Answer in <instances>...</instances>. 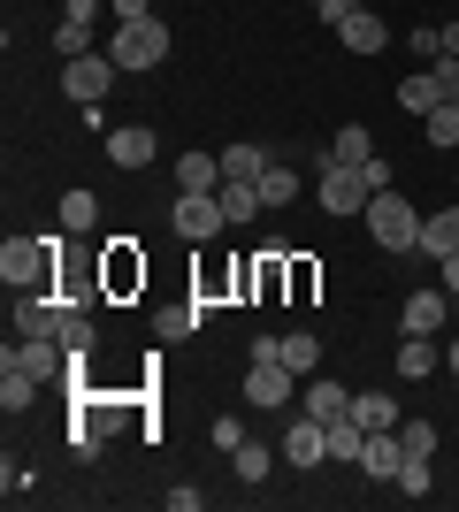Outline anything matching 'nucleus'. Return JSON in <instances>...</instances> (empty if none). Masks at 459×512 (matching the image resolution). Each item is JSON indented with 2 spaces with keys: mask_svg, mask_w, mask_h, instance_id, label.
<instances>
[{
  "mask_svg": "<svg viewBox=\"0 0 459 512\" xmlns=\"http://www.w3.org/2000/svg\"><path fill=\"white\" fill-rule=\"evenodd\" d=\"M360 444H368V428L352 421V413H345V421H329V459H337V467H360Z\"/></svg>",
  "mask_w": 459,
  "mask_h": 512,
  "instance_id": "nucleus-24",
  "label": "nucleus"
},
{
  "mask_svg": "<svg viewBox=\"0 0 459 512\" xmlns=\"http://www.w3.org/2000/svg\"><path fill=\"white\" fill-rule=\"evenodd\" d=\"M421 138H429L437 153H452V146H459V107H452V100L429 107V115H421Z\"/></svg>",
  "mask_w": 459,
  "mask_h": 512,
  "instance_id": "nucleus-25",
  "label": "nucleus"
},
{
  "mask_svg": "<svg viewBox=\"0 0 459 512\" xmlns=\"http://www.w3.org/2000/svg\"><path fill=\"white\" fill-rule=\"evenodd\" d=\"M153 153H161V138H153L146 123H115L108 130V161H115V169H146Z\"/></svg>",
  "mask_w": 459,
  "mask_h": 512,
  "instance_id": "nucleus-11",
  "label": "nucleus"
},
{
  "mask_svg": "<svg viewBox=\"0 0 459 512\" xmlns=\"http://www.w3.org/2000/svg\"><path fill=\"white\" fill-rule=\"evenodd\" d=\"M46 245L54 237H8L0 245V283L8 291H46Z\"/></svg>",
  "mask_w": 459,
  "mask_h": 512,
  "instance_id": "nucleus-3",
  "label": "nucleus"
},
{
  "mask_svg": "<svg viewBox=\"0 0 459 512\" xmlns=\"http://www.w3.org/2000/svg\"><path fill=\"white\" fill-rule=\"evenodd\" d=\"M444 291L459 299V253H444Z\"/></svg>",
  "mask_w": 459,
  "mask_h": 512,
  "instance_id": "nucleus-41",
  "label": "nucleus"
},
{
  "mask_svg": "<svg viewBox=\"0 0 459 512\" xmlns=\"http://www.w3.org/2000/svg\"><path fill=\"white\" fill-rule=\"evenodd\" d=\"M62 321H69V306L54 299V291H23L16 299V329L23 337H62Z\"/></svg>",
  "mask_w": 459,
  "mask_h": 512,
  "instance_id": "nucleus-10",
  "label": "nucleus"
},
{
  "mask_svg": "<svg viewBox=\"0 0 459 512\" xmlns=\"http://www.w3.org/2000/svg\"><path fill=\"white\" fill-rule=\"evenodd\" d=\"M398 375H406V383H429V375H437V337H406L398 344Z\"/></svg>",
  "mask_w": 459,
  "mask_h": 512,
  "instance_id": "nucleus-19",
  "label": "nucleus"
},
{
  "mask_svg": "<svg viewBox=\"0 0 459 512\" xmlns=\"http://www.w3.org/2000/svg\"><path fill=\"white\" fill-rule=\"evenodd\" d=\"M337 39H345V54H383V39H391V23L375 16V8H352V16L337 23Z\"/></svg>",
  "mask_w": 459,
  "mask_h": 512,
  "instance_id": "nucleus-13",
  "label": "nucleus"
},
{
  "mask_svg": "<svg viewBox=\"0 0 459 512\" xmlns=\"http://www.w3.org/2000/svg\"><path fill=\"white\" fill-rule=\"evenodd\" d=\"M115 77H123V69H115L108 54H77V62H62V92H69L77 107H100Z\"/></svg>",
  "mask_w": 459,
  "mask_h": 512,
  "instance_id": "nucleus-5",
  "label": "nucleus"
},
{
  "mask_svg": "<svg viewBox=\"0 0 459 512\" xmlns=\"http://www.w3.org/2000/svg\"><path fill=\"white\" fill-rule=\"evenodd\" d=\"M368 176L360 169H345V161H322V207L329 214H368Z\"/></svg>",
  "mask_w": 459,
  "mask_h": 512,
  "instance_id": "nucleus-7",
  "label": "nucleus"
},
{
  "mask_svg": "<svg viewBox=\"0 0 459 512\" xmlns=\"http://www.w3.org/2000/svg\"><path fill=\"white\" fill-rule=\"evenodd\" d=\"M54 54H62V62L92 54V23H69V16H62V31H54Z\"/></svg>",
  "mask_w": 459,
  "mask_h": 512,
  "instance_id": "nucleus-32",
  "label": "nucleus"
},
{
  "mask_svg": "<svg viewBox=\"0 0 459 512\" xmlns=\"http://www.w3.org/2000/svg\"><path fill=\"white\" fill-rule=\"evenodd\" d=\"M62 352H69V367H85L92 360V321L69 306V321H62Z\"/></svg>",
  "mask_w": 459,
  "mask_h": 512,
  "instance_id": "nucleus-30",
  "label": "nucleus"
},
{
  "mask_svg": "<svg viewBox=\"0 0 459 512\" xmlns=\"http://www.w3.org/2000/svg\"><path fill=\"white\" fill-rule=\"evenodd\" d=\"M108 62H115V69H131V77L161 69V62H169V23H161V16L115 23V39H108Z\"/></svg>",
  "mask_w": 459,
  "mask_h": 512,
  "instance_id": "nucleus-1",
  "label": "nucleus"
},
{
  "mask_svg": "<svg viewBox=\"0 0 459 512\" xmlns=\"http://www.w3.org/2000/svg\"><path fill=\"white\" fill-rule=\"evenodd\" d=\"M92 222H100V199H92L85 184H77V192H62V230H69V237H85Z\"/></svg>",
  "mask_w": 459,
  "mask_h": 512,
  "instance_id": "nucleus-26",
  "label": "nucleus"
},
{
  "mask_svg": "<svg viewBox=\"0 0 459 512\" xmlns=\"http://www.w3.org/2000/svg\"><path fill=\"white\" fill-rule=\"evenodd\" d=\"M215 199H222V214H230V230H238V222H253V214L268 207L261 184H215Z\"/></svg>",
  "mask_w": 459,
  "mask_h": 512,
  "instance_id": "nucleus-21",
  "label": "nucleus"
},
{
  "mask_svg": "<svg viewBox=\"0 0 459 512\" xmlns=\"http://www.w3.org/2000/svg\"><path fill=\"white\" fill-rule=\"evenodd\" d=\"M291 390H299V375H291L284 360H253V367H245V398H253L261 413H284Z\"/></svg>",
  "mask_w": 459,
  "mask_h": 512,
  "instance_id": "nucleus-6",
  "label": "nucleus"
},
{
  "mask_svg": "<svg viewBox=\"0 0 459 512\" xmlns=\"http://www.w3.org/2000/svg\"><path fill=\"white\" fill-rule=\"evenodd\" d=\"M31 398H39V375H23V367L8 360V375H0V406H8V413H23Z\"/></svg>",
  "mask_w": 459,
  "mask_h": 512,
  "instance_id": "nucleus-28",
  "label": "nucleus"
},
{
  "mask_svg": "<svg viewBox=\"0 0 459 512\" xmlns=\"http://www.w3.org/2000/svg\"><path fill=\"white\" fill-rule=\"evenodd\" d=\"M421 253H459V207H437V214H421Z\"/></svg>",
  "mask_w": 459,
  "mask_h": 512,
  "instance_id": "nucleus-15",
  "label": "nucleus"
},
{
  "mask_svg": "<svg viewBox=\"0 0 459 512\" xmlns=\"http://www.w3.org/2000/svg\"><path fill=\"white\" fill-rule=\"evenodd\" d=\"M398 467H406V436H398V428H368V444H360V474L398 482Z\"/></svg>",
  "mask_w": 459,
  "mask_h": 512,
  "instance_id": "nucleus-9",
  "label": "nucleus"
},
{
  "mask_svg": "<svg viewBox=\"0 0 459 512\" xmlns=\"http://www.w3.org/2000/svg\"><path fill=\"white\" fill-rule=\"evenodd\" d=\"M429 69H437V85H444V100L459 107V62H452V54H444V62H429Z\"/></svg>",
  "mask_w": 459,
  "mask_h": 512,
  "instance_id": "nucleus-39",
  "label": "nucleus"
},
{
  "mask_svg": "<svg viewBox=\"0 0 459 512\" xmlns=\"http://www.w3.org/2000/svg\"><path fill=\"white\" fill-rule=\"evenodd\" d=\"M352 8H368V0H314V16H322V23H329V31H337V23H345V16H352Z\"/></svg>",
  "mask_w": 459,
  "mask_h": 512,
  "instance_id": "nucleus-36",
  "label": "nucleus"
},
{
  "mask_svg": "<svg viewBox=\"0 0 459 512\" xmlns=\"http://www.w3.org/2000/svg\"><path fill=\"white\" fill-rule=\"evenodd\" d=\"M444 54H452V62H459V23H444Z\"/></svg>",
  "mask_w": 459,
  "mask_h": 512,
  "instance_id": "nucleus-42",
  "label": "nucleus"
},
{
  "mask_svg": "<svg viewBox=\"0 0 459 512\" xmlns=\"http://www.w3.org/2000/svg\"><path fill=\"white\" fill-rule=\"evenodd\" d=\"M69 451H77V459H92V451H100V428L77 421V428H69Z\"/></svg>",
  "mask_w": 459,
  "mask_h": 512,
  "instance_id": "nucleus-38",
  "label": "nucleus"
},
{
  "mask_svg": "<svg viewBox=\"0 0 459 512\" xmlns=\"http://www.w3.org/2000/svg\"><path fill=\"white\" fill-rule=\"evenodd\" d=\"M284 367L291 375H322V337H314V329H291L284 337Z\"/></svg>",
  "mask_w": 459,
  "mask_h": 512,
  "instance_id": "nucleus-22",
  "label": "nucleus"
},
{
  "mask_svg": "<svg viewBox=\"0 0 459 512\" xmlns=\"http://www.w3.org/2000/svg\"><path fill=\"white\" fill-rule=\"evenodd\" d=\"M444 314H452V299H444V291H414V299L398 306V329H406V337H437Z\"/></svg>",
  "mask_w": 459,
  "mask_h": 512,
  "instance_id": "nucleus-12",
  "label": "nucleus"
},
{
  "mask_svg": "<svg viewBox=\"0 0 459 512\" xmlns=\"http://www.w3.org/2000/svg\"><path fill=\"white\" fill-rule=\"evenodd\" d=\"M360 176H368V192H391V161H383V153H368V161H360Z\"/></svg>",
  "mask_w": 459,
  "mask_h": 512,
  "instance_id": "nucleus-37",
  "label": "nucleus"
},
{
  "mask_svg": "<svg viewBox=\"0 0 459 512\" xmlns=\"http://www.w3.org/2000/svg\"><path fill=\"white\" fill-rule=\"evenodd\" d=\"M452 314H459V299H452Z\"/></svg>",
  "mask_w": 459,
  "mask_h": 512,
  "instance_id": "nucleus-44",
  "label": "nucleus"
},
{
  "mask_svg": "<svg viewBox=\"0 0 459 512\" xmlns=\"http://www.w3.org/2000/svg\"><path fill=\"white\" fill-rule=\"evenodd\" d=\"M276 451H284V467H322V459H329V421L299 413V421L284 428V444H276Z\"/></svg>",
  "mask_w": 459,
  "mask_h": 512,
  "instance_id": "nucleus-8",
  "label": "nucleus"
},
{
  "mask_svg": "<svg viewBox=\"0 0 459 512\" xmlns=\"http://www.w3.org/2000/svg\"><path fill=\"white\" fill-rule=\"evenodd\" d=\"M398 107H406V115H429V107H444V85H437V69H414V77L398 85Z\"/></svg>",
  "mask_w": 459,
  "mask_h": 512,
  "instance_id": "nucleus-18",
  "label": "nucleus"
},
{
  "mask_svg": "<svg viewBox=\"0 0 459 512\" xmlns=\"http://www.w3.org/2000/svg\"><path fill=\"white\" fill-rule=\"evenodd\" d=\"M268 169H276V161H268L261 146H230L222 153V184H261Z\"/></svg>",
  "mask_w": 459,
  "mask_h": 512,
  "instance_id": "nucleus-17",
  "label": "nucleus"
},
{
  "mask_svg": "<svg viewBox=\"0 0 459 512\" xmlns=\"http://www.w3.org/2000/svg\"><path fill=\"white\" fill-rule=\"evenodd\" d=\"M207 314H215L207 299H192V306H161V314H153V329H161V337H184V329H192V321H207Z\"/></svg>",
  "mask_w": 459,
  "mask_h": 512,
  "instance_id": "nucleus-29",
  "label": "nucleus"
},
{
  "mask_svg": "<svg viewBox=\"0 0 459 512\" xmlns=\"http://www.w3.org/2000/svg\"><path fill=\"white\" fill-rule=\"evenodd\" d=\"M108 8H115V16H123V23H138V16H153V0H108Z\"/></svg>",
  "mask_w": 459,
  "mask_h": 512,
  "instance_id": "nucleus-40",
  "label": "nucleus"
},
{
  "mask_svg": "<svg viewBox=\"0 0 459 512\" xmlns=\"http://www.w3.org/2000/svg\"><path fill=\"white\" fill-rule=\"evenodd\" d=\"M368 153H375V138H368V130H360V123H345V130H337V138H329V161H345V169H360Z\"/></svg>",
  "mask_w": 459,
  "mask_h": 512,
  "instance_id": "nucleus-27",
  "label": "nucleus"
},
{
  "mask_svg": "<svg viewBox=\"0 0 459 512\" xmlns=\"http://www.w3.org/2000/svg\"><path fill=\"white\" fill-rule=\"evenodd\" d=\"M169 222H176V237H184V245H207V237L230 230V214H222V199H215V192H184Z\"/></svg>",
  "mask_w": 459,
  "mask_h": 512,
  "instance_id": "nucleus-4",
  "label": "nucleus"
},
{
  "mask_svg": "<svg viewBox=\"0 0 459 512\" xmlns=\"http://www.w3.org/2000/svg\"><path fill=\"white\" fill-rule=\"evenodd\" d=\"M306 413H314V421H345V413H352V390L329 383V375H306Z\"/></svg>",
  "mask_w": 459,
  "mask_h": 512,
  "instance_id": "nucleus-14",
  "label": "nucleus"
},
{
  "mask_svg": "<svg viewBox=\"0 0 459 512\" xmlns=\"http://www.w3.org/2000/svg\"><path fill=\"white\" fill-rule=\"evenodd\" d=\"M444 367H452V375H459V337H452V352H444Z\"/></svg>",
  "mask_w": 459,
  "mask_h": 512,
  "instance_id": "nucleus-43",
  "label": "nucleus"
},
{
  "mask_svg": "<svg viewBox=\"0 0 459 512\" xmlns=\"http://www.w3.org/2000/svg\"><path fill=\"white\" fill-rule=\"evenodd\" d=\"M207 436H215V444H222V451H238V444H245V421H238V413H222V421H215V428H207Z\"/></svg>",
  "mask_w": 459,
  "mask_h": 512,
  "instance_id": "nucleus-35",
  "label": "nucleus"
},
{
  "mask_svg": "<svg viewBox=\"0 0 459 512\" xmlns=\"http://www.w3.org/2000/svg\"><path fill=\"white\" fill-rule=\"evenodd\" d=\"M299 192H306V176H291V169H268L261 176V199H268V207H291Z\"/></svg>",
  "mask_w": 459,
  "mask_h": 512,
  "instance_id": "nucleus-31",
  "label": "nucleus"
},
{
  "mask_svg": "<svg viewBox=\"0 0 459 512\" xmlns=\"http://www.w3.org/2000/svg\"><path fill=\"white\" fill-rule=\"evenodd\" d=\"M276 459H284V451H268V444H253V436H245V444L230 451V474H238V482H268V467H276Z\"/></svg>",
  "mask_w": 459,
  "mask_h": 512,
  "instance_id": "nucleus-20",
  "label": "nucleus"
},
{
  "mask_svg": "<svg viewBox=\"0 0 459 512\" xmlns=\"http://www.w3.org/2000/svg\"><path fill=\"white\" fill-rule=\"evenodd\" d=\"M176 184H184V192H215L222 184V153H176Z\"/></svg>",
  "mask_w": 459,
  "mask_h": 512,
  "instance_id": "nucleus-16",
  "label": "nucleus"
},
{
  "mask_svg": "<svg viewBox=\"0 0 459 512\" xmlns=\"http://www.w3.org/2000/svg\"><path fill=\"white\" fill-rule=\"evenodd\" d=\"M398 436H406V451H414V459H429V451H437V428H429V421H398Z\"/></svg>",
  "mask_w": 459,
  "mask_h": 512,
  "instance_id": "nucleus-34",
  "label": "nucleus"
},
{
  "mask_svg": "<svg viewBox=\"0 0 459 512\" xmlns=\"http://www.w3.org/2000/svg\"><path fill=\"white\" fill-rule=\"evenodd\" d=\"M352 421H360V428H398V398H383V390H352Z\"/></svg>",
  "mask_w": 459,
  "mask_h": 512,
  "instance_id": "nucleus-23",
  "label": "nucleus"
},
{
  "mask_svg": "<svg viewBox=\"0 0 459 512\" xmlns=\"http://www.w3.org/2000/svg\"><path fill=\"white\" fill-rule=\"evenodd\" d=\"M368 230H375L383 253H421V207H414V199H398V192L368 199Z\"/></svg>",
  "mask_w": 459,
  "mask_h": 512,
  "instance_id": "nucleus-2",
  "label": "nucleus"
},
{
  "mask_svg": "<svg viewBox=\"0 0 459 512\" xmlns=\"http://www.w3.org/2000/svg\"><path fill=\"white\" fill-rule=\"evenodd\" d=\"M391 490H398V497H429V459H414V451H406V467H398Z\"/></svg>",
  "mask_w": 459,
  "mask_h": 512,
  "instance_id": "nucleus-33",
  "label": "nucleus"
}]
</instances>
